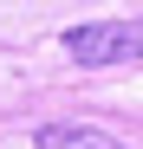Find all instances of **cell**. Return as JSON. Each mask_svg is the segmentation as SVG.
Instances as JSON below:
<instances>
[{
    "mask_svg": "<svg viewBox=\"0 0 143 149\" xmlns=\"http://www.w3.org/2000/svg\"><path fill=\"white\" fill-rule=\"evenodd\" d=\"M65 52L78 65H98V71L143 58V13H130V19H85V26L65 33Z\"/></svg>",
    "mask_w": 143,
    "mask_h": 149,
    "instance_id": "1",
    "label": "cell"
},
{
    "mask_svg": "<svg viewBox=\"0 0 143 149\" xmlns=\"http://www.w3.org/2000/svg\"><path fill=\"white\" fill-rule=\"evenodd\" d=\"M33 143L39 149H124L111 130H98V123H46Z\"/></svg>",
    "mask_w": 143,
    "mask_h": 149,
    "instance_id": "2",
    "label": "cell"
}]
</instances>
